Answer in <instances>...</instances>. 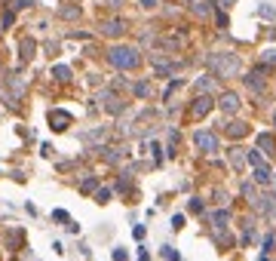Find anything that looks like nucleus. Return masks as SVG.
<instances>
[{
  "label": "nucleus",
  "instance_id": "f257e3e1",
  "mask_svg": "<svg viewBox=\"0 0 276 261\" xmlns=\"http://www.w3.org/2000/svg\"><path fill=\"white\" fill-rule=\"evenodd\" d=\"M107 62L120 71H132L141 65V53L135 46H114V49H107Z\"/></svg>",
  "mask_w": 276,
  "mask_h": 261
},
{
  "label": "nucleus",
  "instance_id": "f03ea898",
  "mask_svg": "<svg viewBox=\"0 0 276 261\" xmlns=\"http://www.w3.org/2000/svg\"><path fill=\"white\" fill-rule=\"evenodd\" d=\"M209 68L215 71V77H233L240 74V59L233 53H209Z\"/></svg>",
  "mask_w": 276,
  "mask_h": 261
},
{
  "label": "nucleus",
  "instance_id": "7ed1b4c3",
  "mask_svg": "<svg viewBox=\"0 0 276 261\" xmlns=\"http://www.w3.org/2000/svg\"><path fill=\"white\" fill-rule=\"evenodd\" d=\"M193 144L200 147L203 154H215L221 141H218V135H215V132H209V129H196V135H193Z\"/></svg>",
  "mask_w": 276,
  "mask_h": 261
},
{
  "label": "nucleus",
  "instance_id": "20e7f679",
  "mask_svg": "<svg viewBox=\"0 0 276 261\" xmlns=\"http://www.w3.org/2000/svg\"><path fill=\"white\" fill-rule=\"evenodd\" d=\"M126 28H129L126 19H104V22H101V34H104V37H123Z\"/></svg>",
  "mask_w": 276,
  "mask_h": 261
},
{
  "label": "nucleus",
  "instance_id": "39448f33",
  "mask_svg": "<svg viewBox=\"0 0 276 261\" xmlns=\"http://www.w3.org/2000/svg\"><path fill=\"white\" fill-rule=\"evenodd\" d=\"M218 108L224 111V114H236V111H240V95H236V92H221Z\"/></svg>",
  "mask_w": 276,
  "mask_h": 261
},
{
  "label": "nucleus",
  "instance_id": "423d86ee",
  "mask_svg": "<svg viewBox=\"0 0 276 261\" xmlns=\"http://www.w3.org/2000/svg\"><path fill=\"white\" fill-rule=\"evenodd\" d=\"M209 111H212V98L209 95H196L193 98V105H190V114L193 117H206Z\"/></svg>",
  "mask_w": 276,
  "mask_h": 261
},
{
  "label": "nucleus",
  "instance_id": "0eeeda50",
  "mask_svg": "<svg viewBox=\"0 0 276 261\" xmlns=\"http://www.w3.org/2000/svg\"><path fill=\"white\" fill-rule=\"evenodd\" d=\"M49 123H52L56 132H62V129L71 126V114H68V111H49Z\"/></svg>",
  "mask_w": 276,
  "mask_h": 261
},
{
  "label": "nucleus",
  "instance_id": "6e6552de",
  "mask_svg": "<svg viewBox=\"0 0 276 261\" xmlns=\"http://www.w3.org/2000/svg\"><path fill=\"white\" fill-rule=\"evenodd\" d=\"M264 74H267V65H261L258 71H252L246 77V86H252L255 92H264Z\"/></svg>",
  "mask_w": 276,
  "mask_h": 261
},
{
  "label": "nucleus",
  "instance_id": "1a4fd4ad",
  "mask_svg": "<svg viewBox=\"0 0 276 261\" xmlns=\"http://www.w3.org/2000/svg\"><path fill=\"white\" fill-rule=\"evenodd\" d=\"M255 184H261V188H270V184H273V172H270L267 163L255 166Z\"/></svg>",
  "mask_w": 276,
  "mask_h": 261
},
{
  "label": "nucleus",
  "instance_id": "9d476101",
  "mask_svg": "<svg viewBox=\"0 0 276 261\" xmlns=\"http://www.w3.org/2000/svg\"><path fill=\"white\" fill-rule=\"evenodd\" d=\"M258 151H264L267 157H273V154H276V141H273V135H270V132H261V135H258Z\"/></svg>",
  "mask_w": 276,
  "mask_h": 261
},
{
  "label": "nucleus",
  "instance_id": "9b49d317",
  "mask_svg": "<svg viewBox=\"0 0 276 261\" xmlns=\"http://www.w3.org/2000/svg\"><path fill=\"white\" fill-rule=\"evenodd\" d=\"M19 49H22V53H19V59H22V62H31V59H34V53H37V43L31 40V37H25Z\"/></svg>",
  "mask_w": 276,
  "mask_h": 261
},
{
  "label": "nucleus",
  "instance_id": "f8f14e48",
  "mask_svg": "<svg viewBox=\"0 0 276 261\" xmlns=\"http://www.w3.org/2000/svg\"><path fill=\"white\" fill-rule=\"evenodd\" d=\"M184 4H187V10L196 13V16H209V13H212V7L206 4V0H184Z\"/></svg>",
  "mask_w": 276,
  "mask_h": 261
},
{
  "label": "nucleus",
  "instance_id": "ddd939ff",
  "mask_svg": "<svg viewBox=\"0 0 276 261\" xmlns=\"http://www.w3.org/2000/svg\"><path fill=\"white\" fill-rule=\"evenodd\" d=\"M230 138H243V135H249V126L246 123H240V120H233V123H227V129H224Z\"/></svg>",
  "mask_w": 276,
  "mask_h": 261
},
{
  "label": "nucleus",
  "instance_id": "4468645a",
  "mask_svg": "<svg viewBox=\"0 0 276 261\" xmlns=\"http://www.w3.org/2000/svg\"><path fill=\"white\" fill-rule=\"evenodd\" d=\"M230 166L233 169H243L246 166V151H243V147H233V151H230Z\"/></svg>",
  "mask_w": 276,
  "mask_h": 261
},
{
  "label": "nucleus",
  "instance_id": "2eb2a0df",
  "mask_svg": "<svg viewBox=\"0 0 276 261\" xmlns=\"http://www.w3.org/2000/svg\"><path fill=\"white\" fill-rule=\"evenodd\" d=\"M98 151H101V157H104L107 163H120V157H123L120 147H98Z\"/></svg>",
  "mask_w": 276,
  "mask_h": 261
},
{
  "label": "nucleus",
  "instance_id": "dca6fc26",
  "mask_svg": "<svg viewBox=\"0 0 276 261\" xmlns=\"http://www.w3.org/2000/svg\"><path fill=\"white\" fill-rule=\"evenodd\" d=\"M80 7H77V4H68V7H62L59 10V19H80Z\"/></svg>",
  "mask_w": 276,
  "mask_h": 261
},
{
  "label": "nucleus",
  "instance_id": "f3484780",
  "mask_svg": "<svg viewBox=\"0 0 276 261\" xmlns=\"http://www.w3.org/2000/svg\"><path fill=\"white\" fill-rule=\"evenodd\" d=\"M52 77H56L59 83H68V80H71V68H68V65H56V68H52Z\"/></svg>",
  "mask_w": 276,
  "mask_h": 261
},
{
  "label": "nucleus",
  "instance_id": "a211bd4d",
  "mask_svg": "<svg viewBox=\"0 0 276 261\" xmlns=\"http://www.w3.org/2000/svg\"><path fill=\"white\" fill-rule=\"evenodd\" d=\"M227 221H230V212H227V209L212 212V225H215V228H227Z\"/></svg>",
  "mask_w": 276,
  "mask_h": 261
},
{
  "label": "nucleus",
  "instance_id": "6ab92c4d",
  "mask_svg": "<svg viewBox=\"0 0 276 261\" xmlns=\"http://www.w3.org/2000/svg\"><path fill=\"white\" fill-rule=\"evenodd\" d=\"M243 197H246L249 203L258 200V184H255V181H246V184H243Z\"/></svg>",
  "mask_w": 276,
  "mask_h": 261
},
{
  "label": "nucleus",
  "instance_id": "aec40b11",
  "mask_svg": "<svg viewBox=\"0 0 276 261\" xmlns=\"http://www.w3.org/2000/svg\"><path fill=\"white\" fill-rule=\"evenodd\" d=\"M132 92H135L138 98H147V95H150V83H147V80H141V83H135V86H132Z\"/></svg>",
  "mask_w": 276,
  "mask_h": 261
},
{
  "label": "nucleus",
  "instance_id": "412c9836",
  "mask_svg": "<svg viewBox=\"0 0 276 261\" xmlns=\"http://www.w3.org/2000/svg\"><path fill=\"white\" fill-rule=\"evenodd\" d=\"M196 89H200V95H209V92H212V80H209V77L196 80Z\"/></svg>",
  "mask_w": 276,
  "mask_h": 261
},
{
  "label": "nucleus",
  "instance_id": "4be33fe9",
  "mask_svg": "<svg viewBox=\"0 0 276 261\" xmlns=\"http://www.w3.org/2000/svg\"><path fill=\"white\" fill-rule=\"evenodd\" d=\"M95 188H98V178H86V181L80 184V191H83V194H89V191H95Z\"/></svg>",
  "mask_w": 276,
  "mask_h": 261
},
{
  "label": "nucleus",
  "instance_id": "5701e85b",
  "mask_svg": "<svg viewBox=\"0 0 276 261\" xmlns=\"http://www.w3.org/2000/svg\"><path fill=\"white\" fill-rule=\"evenodd\" d=\"M37 0H16V7H13V13H19V10H28V7H34Z\"/></svg>",
  "mask_w": 276,
  "mask_h": 261
},
{
  "label": "nucleus",
  "instance_id": "b1692460",
  "mask_svg": "<svg viewBox=\"0 0 276 261\" xmlns=\"http://www.w3.org/2000/svg\"><path fill=\"white\" fill-rule=\"evenodd\" d=\"M95 200H98V203H107V200H111V191H107V188H98V191H95Z\"/></svg>",
  "mask_w": 276,
  "mask_h": 261
},
{
  "label": "nucleus",
  "instance_id": "393cba45",
  "mask_svg": "<svg viewBox=\"0 0 276 261\" xmlns=\"http://www.w3.org/2000/svg\"><path fill=\"white\" fill-rule=\"evenodd\" d=\"M13 22H16V13H13V10H10V13H4V19H0V25H4V28H10Z\"/></svg>",
  "mask_w": 276,
  "mask_h": 261
},
{
  "label": "nucleus",
  "instance_id": "a878e982",
  "mask_svg": "<svg viewBox=\"0 0 276 261\" xmlns=\"http://www.w3.org/2000/svg\"><path fill=\"white\" fill-rule=\"evenodd\" d=\"M261 16H264V19H276V10H270V7L264 4V7H261Z\"/></svg>",
  "mask_w": 276,
  "mask_h": 261
},
{
  "label": "nucleus",
  "instance_id": "bb28decb",
  "mask_svg": "<svg viewBox=\"0 0 276 261\" xmlns=\"http://www.w3.org/2000/svg\"><path fill=\"white\" fill-rule=\"evenodd\" d=\"M178 86H181V80H172V83H169V86H166V98H172V92H175V89H178Z\"/></svg>",
  "mask_w": 276,
  "mask_h": 261
},
{
  "label": "nucleus",
  "instance_id": "cd10ccee",
  "mask_svg": "<svg viewBox=\"0 0 276 261\" xmlns=\"http://www.w3.org/2000/svg\"><path fill=\"white\" fill-rule=\"evenodd\" d=\"M264 62H267V65H276V49H267V53H264Z\"/></svg>",
  "mask_w": 276,
  "mask_h": 261
},
{
  "label": "nucleus",
  "instance_id": "c85d7f7f",
  "mask_svg": "<svg viewBox=\"0 0 276 261\" xmlns=\"http://www.w3.org/2000/svg\"><path fill=\"white\" fill-rule=\"evenodd\" d=\"M126 4V0H104V7H111V10H120Z\"/></svg>",
  "mask_w": 276,
  "mask_h": 261
},
{
  "label": "nucleus",
  "instance_id": "c756f323",
  "mask_svg": "<svg viewBox=\"0 0 276 261\" xmlns=\"http://www.w3.org/2000/svg\"><path fill=\"white\" fill-rule=\"evenodd\" d=\"M138 4H141L144 10H156V4H160V0H138Z\"/></svg>",
  "mask_w": 276,
  "mask_h": 261
},
{
  "label": "nucleus",
  "instance_id": "7c9ffc66",
  "mask_svg": "<svg viewBox=\"0 0 276 261\" xmlns=\"http://www.w3.org/2000/svg\"><path fill=\"white\" fill-rule=\"evenodd\" d=\"M52 218H56V221H68V212H65V209H56Z\"/></svg>",
  "mask_w": 276,
  "mask_h": 261
},
{
  "label": "nucleus",
  "instance_id": "2f4dec72",
  "mask_svg": "<svg viewBox=\"0 0 276 261\" xmlns=\"http://www.w3.org/2000/svg\"><path fill=\"white\" fill-rule=\"evenodd\" d=\"M190 212H203V200H190Z\"/></svg>",
  "mask_w": 276,
  "mask_h": 261
},
{
  "label": "nucleus",
  "instance_id": "473e14b6",
  "mask_svg": "<svg viewBox=\"0 0 276 261\" xmlns=\"http://www.w3.org/2000/svg\"><path fill=\"white\" fill-rule=\"evenodd\" d=\"M218 25H221V28H227V25H230V22H227V16H224V10H218Z\"/></svg>",
  "mask_w": 276,
  "mask_h": 261
},
{
  "label": "nucleus",
  "instance_id": "72a5a7b5",
  "mask_svg": "<svg viewBox=\"0 0 276 261\" xmlns=\"http://www.w3.org/2000/svg\"><path fill=\"white\" fill-rule=\"evenodd\" d=\"M273 240H276L273 234H267V237H264V252H270V246H273Z\"/></svg>",
  "mask_w": 276,
  "mask_h": 261
},
{
  "label": "nucleus",
  "instance_id": "f704fd0d",
  "mask_svg": "<svg viewBox=\"0 0 276 261\" xmlns=\"http://www.w3.org/2000/svg\"><path fill=\"white\" fill-rule=\"evenodd\" d=\"M163 255H166V258H169V261H178V252H172V249H169V246H166V249H163Z\"/></svg>",
  "mask_w": 276,
  "mask_h": 261
},
{
  "label": "nucleus",
  "instance_id": "c9c22d12",
  "mask_svg": "<svg viewBox=\"0 0 276 261\" xmlns=\"http://www.w3.org/2000/svg\"><path fill=\"white\" fill-rule=\"evenodd\" d=\"M114 261H126V252L123 249H114Z\"/></svg>",
  "mask_w": 276,
  "mask_h": 261
},
{
  "label": "nucleus",
  "instance_id": "e433bc0d",
  "mask_svg": "<svg viewBox=\"0 0 276 261\" xmlns=\"http://www.w3.org/2000/svg\"><path fill=\"white\" fill-rule=\"evenodd\" d=\"M221 7H233V0H221Z\"/></svg>",
  "mask_w": 276,
  "mask_h": 261
},
{
  "label": "nucleus",
  "instance_id": "4c0bfd02",
  "mask_svg": "<svg viewBox=\"0 0 276 261\" xmlns=\"http://www.w3.org/2000/svg\"><path fill=\"white\" fill-rule=\"evenodd\" d=\"M273 123H276V111H273Z\"/></svg>",
  "mask_w": 276,
  "mask_h": 261
}]
</instances>
